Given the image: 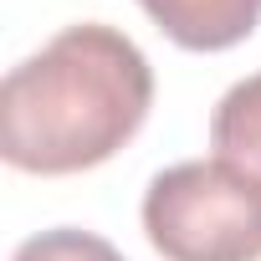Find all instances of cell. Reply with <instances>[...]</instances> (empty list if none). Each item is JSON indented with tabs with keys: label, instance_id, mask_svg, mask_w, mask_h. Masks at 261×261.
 Wrapping results in <instances>:
<instances>
[{
	"label": "cell",
	"instance_id": "obj_1",
	"mask_svg": "<svg viewBox=\"0 0 261 261\" xmlns=\"http://www.w3.org/2000/svg\"><path fill=\"white\" fill-rule=\"evenodd\" d=\"M149 102V57L123 31L67 26L0 82V154L26 174L97 169L144 128Z\"/></svg>",
	"mask_w": 261,
	"mask_h": 261
},
{
	"label": "cell",
	"instance_id": "obj_2",
	"mask_svg": "<svg viewBox=\"0 0 261 261\" xmlns=\"http://www.w3.org/2000/svg\"><path fill=\"white\" fill-rule=\"evenodd\" d=\"M144 230L164 261H261V179L220 154L169 164L144 190Z\"/></svg>",
	"mask_w": 261,
	"mask_h": 261
},
{
	"label": "cell",
	"instance_id": "obj_3",
	"mask_svg": "<svg viewBox=\"0 0 261 261\" xmlns=\"http://www.w3.org/2000/svg\"><path fill=\"white\" fill-rule=\"evenodd\" d=\"M139 6L185 51H225L261 21V0H139Z\"/></svg>",
	"mask_w": 261,
	"mask_h": 261
},
{
	"label": "cell",
	"instance_id": "obj_4",
	"mask_svg": "<svg viewBox=\"0 0 261 261\" xmlns=\"http://www.w3.org/2000/svg\"><path fill=\"white\" fill-rule=\"evenodd\" d=\"M210 149L261 179V72L236 82L210 113Z\"/></svg>",
	"mask_w": 261,
	"mask_h": 261
},
{
	"label": "cell",
	"instance_id": "obj_5",
	"mask_svg": "<svg viewBox=\"0 0 261 261\" xmlns=\"http://www.w3.org/2000/svg\"><path fill=\"white\" fill-rule=\"evenodd\" d=\"M11 261H123V251L92 230H77V225H57V230H41L31 241L16 246Z\"/></svg>",
	"mask_w": 261,
	"mask_h": 261
}]
</instances>
